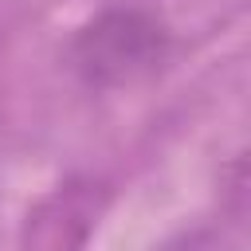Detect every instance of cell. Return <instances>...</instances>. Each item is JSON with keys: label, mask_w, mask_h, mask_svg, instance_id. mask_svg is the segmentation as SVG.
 Returning a JSON list of instances; mask_svg holds the SVG:
<instances>
[{"label": "cell", "mask_w": 251, "mask_h": 251, "mask_svg": "<svg viewBox=\"0 0 251 251\" xmlns=\"http://www.w3.org/2000/svg\"><path fill=\"white\" fill-rule=\"evenodd\" d=\"M169 55V31L137 8H110L75 35V67L90 86H122Z\"/></svg>", "instance_id": "1"}]
</instances>
